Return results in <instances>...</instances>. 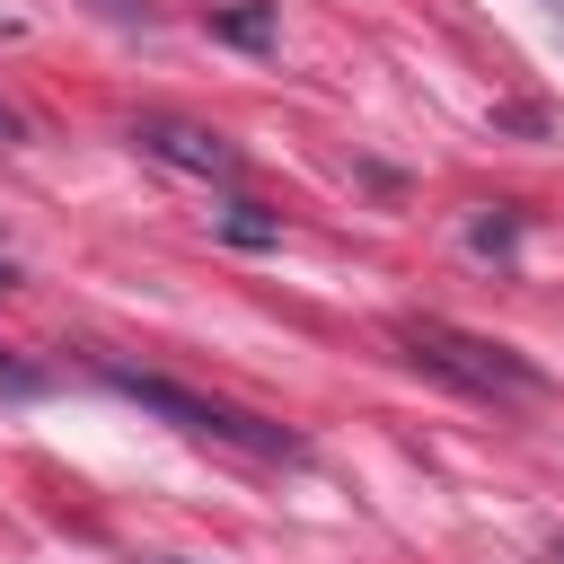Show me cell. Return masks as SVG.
Here are the masks:
<instances>
[{
	"label": "cell",
	"mask_w": 564,
	"mask_h": 564,
	"mask_svg": "<svg viewBox=\"0 0 564 564\" xmlns=\"http://www.w3.org/2000/svg\"><path fill=\"white\" fill-rule=\"evenodd\" d=\"M388 335L423 379H441V388H458L476 405H538L546 397V370L529 352H511V344H494V335H476L458 317H397Z\"/></svg>",
	"instance_id": "6da1fadb"
},
{
	"label": "cell",
	"mask_w": 564,
	"mask_h": 564,
	"mask_svg": "<svg viewBox=\"0 0 564 564\" xmlns=\"http://www.w3.org/2000/svg\"><path fill=\"white\" fill-rule=\"evenodd\" d=\"M97 379H106L115 397H132L141 414H159V423L194 432V441H220V449H247V458H308V441H300V432H282V423H264V414H247V405H220V397H203V388H185V379H167V370L97 361Z\"/></svg>",
	"instance_id": "7a4b0ae2"
},
{
	"label": "cell",
	"mask_w": 564,
	"mask_h": 564,
	"mask_svg": "<svg viewBox=\"0 0 564 564\" xmlns=\"http://www.w3.org/2000/svg\"><path fill=\"white\" fill-rule=\"evenodd\" d=\"M132 150L159 159V167H176V176H203V185H238V167H247L212 123H176V115H141L132 123Z\"/></svg>",
	"instance_id": "3957f363"
},
{
	"label": "cell",
	"mask_w": 564,
	"mask_h": 564,
	"mask_svg": "<svg viewBox=\"0 0 564 564\" xmlns=\"http://www.w3.org/2000/svg\"><path fill=\"white\" fill-rule=\"evenodd\" d=\"M212 229H220L229 247H282V212H264V203H247V194H229V203L212 212Z\"/></svg>",
	"instance_id": "277c9868"
},
{
	"label": "cell",
	"mask_w": 564,
	"mask_h": 564,
	"mask_svg": "<svg viewBox=\"0 0 564 564\" xmlns=\"http://www.w3.org/2000/svg\"><path fill=\"white\" fill-rule=\"evenodd\" d=\"M212 35H220V44H247V53H273V0H238V9H220Z\"/></svg>",
	"instance_id": "5b68a950"
},
{
	"label": "cell",
	"mask_w": 564,
	"mask_h": 564,
	"mask_svg": "<svg viewBox=\"0 0 564 564\" xmlns=\"http://www.w3.org/2000/svg\"><path fill=\"white\" fill-rule=\"evenodd\" d=\"M467 247H476V256H511V247H520V212H511V203L476 212V220H467Z\"/></svg>",
	"instance_id": "8992f818"
},
{
	"label": "cell",
	"mask_w": 564,
	"mask_h": 564,
	"mask_svg": "<svg viewBox=\"0 0 564 564\" xmlns=\"http://www.w3.org/2000/svg\"><path fill=\"white\" fill-rule=\"evenodd\" d=\"M0 397H44V370H26V361L0 352Z\"/></svg>",
	"instance_id": "52a82bcc"
},
{
	"label": "cell",
	"mask_w": 564,
	"mask_h": 564,
	"mask_svg": "<svg viewBox=\"0 0 564 564\" xmlns=\"http://www.w3.org/2000/svg\"><path fill=\"white\" fill-rule=\"evenodd\" d=\"M106 18H123V26H150V0H97Z\"/></svg>",
	"instance_id": "ba28073f"
},
{
	"label": "cell",
	"mask_w": 564,
	"mask_h": 564,
	"mask_svg": "<svg viewBox=\"0 0 564 564\" xmlns=\"http://www.w3.org/2000/svg\"><path fill=\"white\" fill-rule=\"evenodd\" d=\"M26 141V123H18V106H0V150H18Z\"/></svg>",
	"instance_id": "9c48e42d"
},
{
	"label": "cell",
	"mask_w": 564,
	"mask_h": 564,
	"mask_svg": "<svg viewBox=\"0 0 564 564\" xmlns=\"http://www.w3.org/2000/svg\"><path fill=\"white\" fill-rule=\"evenodd\" d=\"M0 291H18V264H9V256H0Z\"/></svg>",
	"instance_id": "30bf717a"
},
{
	"label": "cell",
	"mask_w": 564,
	"mask_h": 564,
	"mask_svg": "<svg viewBox=\"0 0 564 564\" xmlns=\"http://www.w3.org/2000/svg\"><path fill=\"white\" fill-rule=\"evenodd\" d=\"M150 564H185V555H150Z\"/></svg>",
	"instance_id": "8fae6325"
},
{
	"label": "cell",
	"mask_w": 564,
	"mask_h": 564,
	"mask_svg": "<svg viewBox=\"0 0 564 564\" xmlns=\"http://www.w3.org/2000/svg\"><path fill=\"white\" fill-rule=\"evenodd\" d=\"M546 564H564V546H555V555H546Z\"/></svg>",
	"instance_id": "7c38bea8"
}]
</instances>
